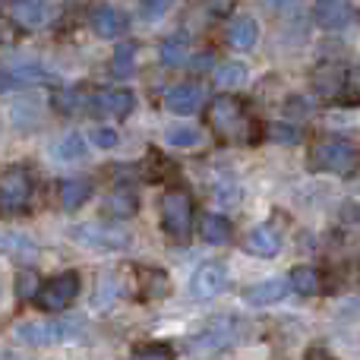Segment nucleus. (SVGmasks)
<instances>
[{
    "label": "nucleus",
    "mask_w": 360,
    "mask_h": 360,
    "mask_svg": "<svg viewBox=\"0 0 360 360\" xmlns=\"http://www.w3.org/2000/svg\"><path fill=\"white\" fill-rule=\"evenodd\" d=\"M86 332V319L79 316H63V319H29L13 329V342L29 345V348H48V345H60L70 338H79Z\"/></svg>",
    "instance_id": "obj_1"
},
{
    "label": "nucleus",
    "mask_w": 360,
    "mask_h": 360,
    "mask_svg": "<svg viewBox=\"0 0 360 360\" xmlns=\"http://www.w3.org/2000/svg\"><path fill=\"white\" fill-rule=\"evenodd\" d=\"M310 171H323V174H335V177H354L360 171V146L345 136L319 139L310 149Z\"/></svg>",
    "instance_id": "obj_2"
},
{
    "label": "nucleus",
    "mask_w": 360,
    "mask_h": 360,
    "mask_svg": "<svg viewBox=\"0 0 360 360\" xmlns=\"http://www.w3.org/2000/svg\"><path fill=\"white\" fill-rule=\"evenodd\" d=\"M209 124L218 133V139H228V143H243L240 136H247V143H259L262 133L247 130V111H243V101L234 95H218L209 105Z\"/></svg>",
    "instance_id": "obj_3"
},
{
    "label": "nucleus",
    "mask_w": 360,
    "mask_h": 360,
    "mask_svg": "<svg viewBox=\"0 0 360 360\" xmlns=\"http://www.w3.org/2000/svg\"><path fill=\"white\" fill-rule=\"evenodd\" d=\"M76 243L89 250H105V253H117V250L130 247V231L120 228L117 221H86V224H76L70 231Z\"/></svg>",
    "instance_id": "obj_4"
},
{
    "label": "nucleus",
    "mask_w": 360,
    "mask_h": 360,
    "mask_svg": "<svg viewBox=\"0 0 360 360\" xmlns=\"http://www.w3.org/2000/svg\"><path fill=\"white\" fill-rule=\"evenodd\" d=\"M162 228L171 240H186L193 231V199L184 190H168L162 196Z\"/></svg>",
    "instance_id": "obj_5"
},
{
    "label": "nucleus",
    "mask_w": 360,
    "mask_h": 360,
    "mask_svg": "<svg viewBox=\"0 0 360 360\" xmlns=\"http://www.w3.org/2000/svg\"><path fill=\"white\" fill-rule=\"evenodd\" d=\"M243 335V323L234 316H215L196 338H193L190 348L196 354H221L231 345H237V338Z\"/></svg>",
    "instance_id": "obj_6"
},
{
    "label": "nucleus",
    "mask_w": 360,
    "mask_h": 360,
    "mask_svg": "<svg viewBox=\"0 0 360 360\" xmlns=\"http://www.w3.org/2000/svg\"><path fill=\"white\" fill-rule=\"evenodd\" d=\"M79 291H82L79 275L60 272V275H54V278L41 281V288H38V294H35V304L41 307L44 313H60L79 297Z\"/></svg>",
    "instance_id": "obj_7"
},
{
    "label": "nucleus",
    "mask_w": 360,
    "mask_h": 360,
    "mask_svg": "<svg viewBox=\"0 0 360 360\" xmlns=\"http://www.w3.org/2000/svg\"><path fill=\"white\" fill-rule=\"evenodd\" d=\"M228 285H231L228 266H224V262H218V259H212V262H202V266L190 275L186 291H190L193 300H215L218 294L228 291Z\"/></svg>",
    "instance_id": "obj_8"
},
{
    "label": "nucleus",
    "mask_w": 360,
    "mask_h": 360,
    "mask_svg": "<svg viewBox=\"0 0 360 360\" xmlns=\"http://www.w3.org/2000/svg\"><path fill=\"white\" fill-rule=\"evenodd\" d=\"M32 199V177L25 168H6L0 171V209L4 212H22Z\"/></svg>",
    "instance_id": "obj_9"
},
{
    "label": "nucleus",
    "mask_w": 360,
    "mask_h": 360,
    "mask_svg": "<svg viewBox=\"0 0 360 360\" xmlns=\"http://www.w3.org/2000/svg\"><path fill=\"white\" fill-rule=\"evenodd\" d=\"M313 19L323 32H342L354 22L351 0H313Z\"/></svg>",
    "instance_id": "obj_10"
},
{
    "label": "nucleus",
    "mask_w": 360,
    "mask_h": 360,
    "mask_svg": "<svg viewBox=\"0 0 360 360\" xmlns=\"http://www.w3.org/2000/svg\"><path fill=\"white\" fill-rule=\"evenodd\" d=\"M256 41H259V22L253 16H247V13H234L228 19V25H224V44L231 51L247 54V51L256 48Z\"/></svg>",
    "instance_id": "obj_11"
},
{
    "label": "nucleus",
    "mask_w": 360,
    "mask_h": 360,
    "mask_svg": "<svg viewBox=\"0 0 360 360\" xmlns=\"http://www.w3.org/2000/svg\"><path fill=\"white\" fill-rule=\"evenodd\" d=\"M89 108L98 114H108V117H130L133 108H136V98H133V92H127V89H101V92H95L92 98H89Z\"/></svg>",
    "instance_id": "obj_12"
},
{
    "label": "nucleus",
    "mask_w": 360,
    "mask_h": 360,
    "mask_svg": "<svg viewBox=\"0 0 360 360\" xmlns=\"http://www.w3.org/2000/svg\"><path fill=\"white\" fill-rule=\"evenodd\" d=\"M288 294H291L288 278H266V281H256V285L243 288V304L256 307V310H266L272 304H281Z\"/></svg>",
    "instance_id": "obj_13"
},
{
    "label": "nucleus",
    "mask_w": 360,
    "mask_h": 360,
    "mask_svg": "<svg viewBox=\"0 0 360 360\" xmlns=\"http://www.w3.org/2000/svg\"><path fill=\"white\" fill-rule=\"evenodd\" d=\"M202 105H205V89L199 82H180V86H171L168 95H165V108L171 114H180V117L196 114Z\"/></svg>",
    "instance_id": "obj_14"
},
{
    "label": "nucleus",
    "mask_w": 360,
    "mask_h": 360,
    "mask_svg": "<svg viewBox=\"0 0 360 360\" xmlns=\"http://www.w3.org/2000/svg\"><path fill=\"white\" fill-rule=\"evenodd\" d=\"M243 250L259 259H272L281 253V231L275 224H256L247 237H243Z\"/></svg>",
    "instance_id": "obj_15"
},
{
    "label": "nucleus",
    "mask_w": 360,
    "mask_h": 360,
    "mask_svg": "<svg viewBox=\"0 0 360 360\" xmlns=\"http://www.w3.org/2000/svg\"><path fill=\"white\" fill-rule=\"evenodd\" d=\"M89 22H92V32L98 38H117V35H124V29H127L124 10H117V6H111V4L95 6V10L89 13Z\"/></svg>",
    "instance_id": "obj_16"
},
{
    "label": "nucleus",
    "mask_w": 360,
    "mask_h": 360,
    "mask_svg": "<svg viewBox=\"0 0 360 360\" xmlns=\"http://www.w3.org/2000/svg\"><path fill=\"white\" fill-rule=\"evenodd\" d=\"M136 285L143 300H162L171 294V275L158 266H143L136 269Z\"/></svg>",
    "instance_id": "obj_17"
},
{
    "label": "nucleus",
    "mask_w": 360,
    "mask_h": 360,
    "mask_svg": "<svg viewBox=\"0 0 360 360\" xmlns=\"http://www.w3.org/2000/svg\"><path fill=\"white\" fill-rule=\"evenodd\" d=\"M199 237H202L205 243H212V247H224V243H231V237H234V224H231V218L221 215V212H205V215L199 218Z\"/></svg>",
    "instance_id": "obj_18"
},
{
    "label": "nucleus",
    "mask_w": 360,
    "mask_h": 360,
    "mask_svg": "<svg viewBox=\"0 0 360 360\" xmlns=\"http://www.w3.org/2000/svg\"><path fill=\"white\" fill-rule=\"evenodd\" d=\"M0 256H10V259H35L38 243L16 228H0Z\"/></svg>",
    "instance_id": "obj_19"
},
{
    "label": "nucleus",
    "mask_w": 360,
    "mask_h": 360,
    "mask_svg": "<svg viewBox=\"0 0 360 360\" xmlns=\"http://www.w3.org/2000/svg\"><path fill=\"white\" fill-rule=\"evenodd\" d=\"M89 152V139L82 136L79 130H70L63 133V136L54 139V146H51V158L60 165H70V162H82Z\"/></svg>",
    "instance_id": "obj_20"
},
{
    "label": "nucleus",
    "mask_w": 360,
    "mask_h": 360,
    "mask_svg": "<svg viewBox=\"0 0 360 360\" xmlns=\"http://www.w3.org/2000/svg\"><path fill=\"white\" fill-rule=\"evenodd\" d=\"M101 212L111 218H133L139 212V196L133 190H127V186H117V190H111L105 196Z\"/></svg>",
    "instance_id": "obj_21"
},
{
    "label": "nucleus",
    "mask_w": 360,
    "mask_h": 360,
    "mask_svg": "<svg viewBox=\"0 0 360 360\" xmlns=\"http://www.w3.org/2000/svg\"><path fill=\"white\" fill-rule=\"evenodd\" d=\"M13 19L25 29H41L44 22H51V4L48 0H16Z\"/></svg>",
    "instance_id": "obj_22"
},
{
    "label": "nucleus",
    "mask_w": 360,
    "mask_h": 360,
    "mask_svg": "<svg viewBox=\"0 0 360 360\" xmlns=\"http://www.w3.org/2000/svg\"><path fill=\"white\" fill-rule=\"evenodd\" d=\"M165 143L174 149H199L205 143V133L196 124H171L165 130Z\"/></svg>",
    "instance_id": "obj_23"
},
{
    "label": "nucleus",
    "mask_w": 360,
    "mask_h": 360,
    "mask_svg": "<svg viewBox=\"0 0 360 360\" xmlns=\"http://www.w3.org/2000/svg\"><path fill=\"white\" fill-rule=\"evenodd\" d=\"M288 285H291V291L304 294V297H313V294L323 291V275H319L313 266H297L291 275H288Z\"/></svg>",
    "instance_id": "obj_24"
},
{
    "label": "nucleus",
    "mask_w": 360,
    "mask_h": 360,
    "mask_svg": "<svg viewBox=\"0 0 360 360\" xmlns=\"http://www.w3.org/2000/svg\"><path fill=\"white\" fill-rule=\"evenodd\" d=\"M133 73H136V44L120 41L111 57V76L114 79H130Z\"/></svg>",
    "instance_id": "obj_25"
},
{
    "label": "nucleus",
    "mask_w": 360,
    "mask_h": 360,
    "mask_svg": "<svg viewBox=\"0 0 360 360\" xmlns=\"http://www.w3.org/2000/svg\"><path fill=\"white\" fill-rule=\"evenodd\" d=\"M212 76H215L218 89H240L243 82L250 79V67L240 60H228V63H218Z\"/></svg>",
    "instance_id": "obj_26"
},
{
    "label": "nucleus",
    "mask_w": 360,
    "mask_h": 360,
    "mask_svg": "<svg viewBox=\"0 0 360 360\" xmlns=\"http://www.w3.org/2000/svg\"><path fill=\"white\" fill-rule=\"evenodd\" d=\"M89 196H92V184H89L86 177H73V180H63L60 184V202L67 212H76Z\"/></svg>",
    "instance_id": "obj_27"
},
{
    "label": "nucleus",
    "mask_w": 360,
    "mask_h": 360,
    "mask_svg": "<svg viewBox=\"0 0 360 360\" xmlns=\"http://www.w3.org/2000/svg\"><path fill=\"white\" fill-rule=\"evenodd\" d=\"M342 92H338V105H345V108H360V60L354 63V67H348L345 70V76H342Z\"/></svg>",
    "instance_id": "obj_28"
},
{
    "label": "nucleus",
    "mask_w": 360,
    "mask_h": 360,
    "mask_svg": "<svg viewBox=\"0 0 360 360\" xmlns=\"http://www.w3.org/2000/svg\"><path fill=\"white\" fill-rule=\"evenodd\" d=\"M186 54H190V41H186V35H171L162 41V48H158V57H162L165 67H180V63L186 60Z\"/></svg>",
    "instance_id": "obj_29"
},
{
    "label": "nucleus",
    "mask_w": 360,
    "mask_h": 360,
    "mask_svg": "<svg viewBox=\"0 0 360 360\" xmlns=\"http://www.w3.org/2000/svg\"><path fill=\"white\" fill-rule=\"evenodd\" d=\"M262 136L272 139V143H278V146H297L300 139H304V133L291 124H269L266 130H262Z\"/></svg>",
    "instance_id": "obj_30"
},
{
    "label": "nucleus",
    "mask_w": 360,
    "mask_h": 360,
    "mask_svg": "<svg viewBox=\"0 0 360 360\" xmlns=\"http://www.w3.org/2000/svg\"><path fill=\"white\" fill-rule=\"evenodd\" d=\"M13 124L19 127V130H29V127L38 124V105L32 98H19L16 105H13Z\"/></svg>",
    "instance_id": "obj_31"
},
{
    "label": "nucleus",
    "mask_w": 360,
    "mask_h": 360,
    "mask_svg": "<svg viewBox=\"0 0 360 360\" xmlns=\"http://www.w3.org/2000/svg\"><path fill=\"white\" fill-rule=\"evenodd\" d=\"M130 354L143 357V360H168V357H174V348L168 342H146V345H136Z\"/></svg>",
    "instance_id": "obj_32"
},
{
    "label": "nucleus",
    "mask_w": 360,
    "mask_h": 360,
    "mask_svg": "<svg viewBox=\"0 0 360 360\" xmlns=\"http://www.w3.org/2000/svg\"><path fill=\"white\" fill-rule=\"evenodd\" d=\"M38 288H41V278H38L32 269H22V272H16V297L19 300H35Z\"/></svg>",
    "instance_id": "obj_33"
},
{
    "label": "nucleus",
    "mask_w": 360,
    "mask_h": 360,
    "mask_svg": "<svg viewBox=\"0 0 360 360\" xmlns=\"http://www.w3.org/2000/svg\"><path fill=\"white\" fill-rule=\"evenodd\" d=\"M171 4H174V0H139V19L149 25L158 22V19L171 10Z\"/></svg>",
    "instance_id": "obj_34"
},
{
    "label": "nucleus",
    "mask_w": 360,
    "mask_h": 360,
    "mask_svg": "<svg viewBox=\"0 0 360 360\" xmlns=\"http://www.w3.org/2000/svg\"><path fill=\"white\" fill-rule=\"evenodd\" d=\"M51 105H54L60 114H73L76 108L82 105V98H79V92H76V89H57L54 98H51Z\"/></svg>",
    "instance_id": "obj_35"
},
{
    "label": "nucleus",
    "mask_w": 360,
    "mask_h": 360,
    "mask_svg": "<svg viewBox=\"0 0 360 360\" xmlns=\"http://www.w3.org/2000/svg\"><path fill=\"white\" fill-rule=\"evenodd\" d=\"M89 139H92L95 149H114V146L120 143V136H117V130H114V127H92Z\"/></svg>",
    "instance_id": "obj_36"
},
{
    "label": "nucleus",
    "mask_w": 360,
    "mask_h": 360,
    "mask_svg": "<svg viewBox=\"0 0 360 360\" xmlns=\"http://www.w3.org/2000/svg\"><path fill=\"white\" fill-rule=\"evenodd\" d=\"M237 190H240V186H237L231 177H224V180H218V184H215V190H212V196H215L221 205H234L237 199H240V193H237Z\"/></svg>",
    "instance_id": "obj_37"
},
{
    "label": "nucleus",
    "mask_w": 360,
    "mask_h": 360,
    "mask_svg": "<svg viewBox=\"0 0 360 360\" xmlns=\"http://www.w3.org/2000/svg\"><path fill=\"white\" fill-rule=\"evenodd\" d=\"M16 79H51V73L41 63H22V67H16Z\"/></svg>",
    "instance_id": "obj_38"
},
{
    "label": "nucleus",
    "mask_w": 360,
    "mask_h": 360,
    "mask_svg": "<svg viewBox=\"0 0 360 360\" xmlns=\"http://www.w3.org/2000/svg\"><path fill=\"white\" fill-rule=\"evenodd\" d=\"M114 288H117V285H114V278H111V275H105V278H101V294L95 297V307H108V304H111V297H117V291H114Z\"/></svg>",
    "instance_id": "obj_39"
},
{
    "label": "nucleus",
    "mask_w": 360,
    "mask_h": 360,
    "mask_svg": "<svg viewBox=\"0 0 360 360\" xmlns=\"http://www.w3.org/2000/svg\"><path fill=\"white\" fill-rule=\"evenodd\" d=\"M212 63H215V54H209V51H205V54H196V57H193L190 67L196 70V73H202V70H209Z\"/></svg>",
    "instance_id": "obj_40"
},
{
    "label": "nucleus",
    "mask_w": 360,
    "mask_h": 360,
    "mask_svg": "<svg viewBox=\"0 0 360 360\" xmlns=\"http://www.w3.org/2000/svg\"><path fill=\"white\" fill-rule=\"evenodd\" d=\"M6 89H13V73H4V70H0V92H6Z\"/></svg>",
    "instance_id": "obj_41"
},
{
    "label": "nucleus",
    "mask_w": 360,
    "mask_h": 360,
    "mask_svg": "<svg viewBox=\"0 0 360 360\" xmlns=\"http://www.w3.org/2000/svg\"><path fill=\"white\" fill-rule=\"evenodd\" d=\"M307 357H332V354L326 348H310V351H307Z\"/></svg>",
    "instance_id": "obj_42"
},
{
    "label": "nucleus",
    "mask_w": 360,
    "mask_h": 360,
    "mask_svg": "<svg viewBox=\"0 0 360 360\" xmlns=\"http://www.w3.org/2000/svg\"><path fill=\"white\" fill-rule=\"evenodd\" d=\"M269 6H285V4H291V0H266Z\"/></svg>",
    "instance_id": "obj_43"
},
{
    "label": "nucleus",
    "mask_w": 360,
    "mask_h": 360,
    "mask_svg": "<svg viewBox=\"0 0 360 360\" xmlns=\"http://www.w3.org/2000/svg\"><path fill=\"white\" fill-rule=\"evenodd\" d=\"M0 300H4V281H0Z\"/></svg>",
    "instance_id": "obj_44"
}]
</instances>
